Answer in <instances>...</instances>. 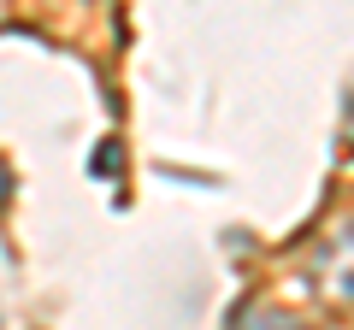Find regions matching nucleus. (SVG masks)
<instances>
[{
    "label": "nucleus",
    "mask_w": 354,
    "mask_h": 330,
    "mask_svg": "<svg viewBox=\"0 0 354 330\" xmlns=\"http://www.w3.org/2000/svg\"><path fill=\"white\" fill-rule=\"evenodd\" d=\"M236 330H313L307 318L283 313V307H248V313L236 318Z\"/></svg>",
    "instance_id": "nucleus-2"
},
{
    "label": "nucleus",
    "mask_w": 354,
    "mask_h": 330,
    "mask_svg": "<svg viewBox=\"0 0 354 330\" xmlns=\"http://www.w3.org/2000/svg\"><path fill=\"white\" fill-rule=\"evenodd\" d=\"M6 195H12V171L0 165V206H6Z\"/></svg>",
    "instance_id": "nucleus-3"
},
{
    "label": "nucleus",
    "mask_w": 354,
    "mask_h": 330,
    "mask_svg": "<svg viewBox=\"0 0 354 330\" xmlns=\"http://www.w3.org/2000/svg\"><path fill=\"white\" fill-rule=\"evenodd\" d=\"M348 130H354V101H348Z\"/></svg>",
    "instance_id": "nucleus-4"
},
{
    "label": "nucleus",
    "mask_w": 354,
    "mask_h": 330,
    "mask_svg": "<svg viewBox=\"0 0 354 330\" xmlns=\"http://www.w3.org/2000/svg\"><path fill=\"white\" fill-rule=\"evenodd\" d=\"M313 283L337 307H354V218H342V224L313 248Z\"/></svg>",
    "instance_id": "nucleus-1"
}]
</instances>
